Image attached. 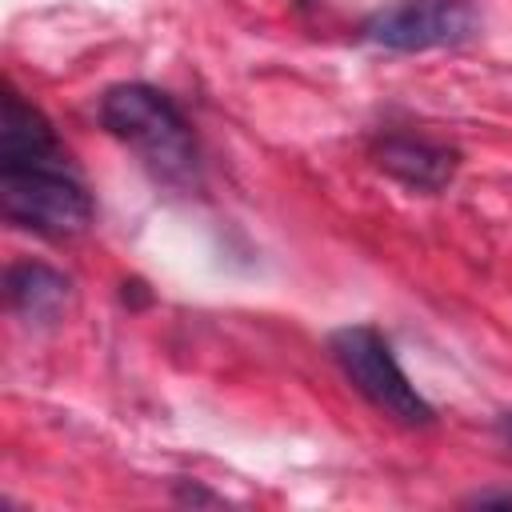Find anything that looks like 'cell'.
I'll use <instances>...</instances> for the list:
<instances>
[{
  "label": "cell",
  "instance_id": "1",
  "mask_svg": "<svg viewBox=\"0 0 512 512\" xmlns=\"http://www.w3.org/2000/svg\"><path fill=\"white\" fill-rule=\"evenodd\" d=\"M100 124L128 144L140 164L172 188H188L200 176L196 132L184 112L152 84H116L100 96Z\"/></svg>",
  "mask_w": 512,
  "mask_h": 512
},
{
  "label": "cell",
  "instance_id": "2",
  "mask_svg": "<svg viewBox=\"0 0 512 512\" xmlns=\"http://www.w3.org/2000/svg\"><path fill=\"white\" fill-rule=\"evenodd\" d=\"M0 200L8 224L44 240H72L92 228L96 204L68 160L0 164Z\"/></svg>",
  "mask_w": 512,
  "mask_h": 512
},
{
  "label": "cell",
  "instance_id": "3",
  "mask_svg": "<svg viewBox=\"0 0 512 512\" xmlns=\"http://www.w3.org/2000/svg\"><path fill=\"white\" fill-rule=\"evenodd\" d=\"M328 352L340 364L344 380L388 420L404 428H428L436 420V408L416 392V384L404 376L400 360L392 356V344L372 324H344L328 336Z\"/></svg>",
  "mask_w": 512,
  "mask_h": 512
},
{
  "label": "cell",
  "instance_id": "4",
  "mask_svg": "<svg viewBox=\"0 0 512 512\" xmlns=\"http://www.w3.org/2000/svg\"><path fill=\"white\" fill-rule=\"evenodd\" d=\"M480 32V8L472 0H392L376 8L360 36L388 52L456 48Z\"/></svg>",
  "mask_w": 512,
  "mask_h": 512
},
{
  "label": "cell",
  "instance_id": "5",
  "mask_svg": "<svg viewBox=\"0 0 512 512\" xmlns=\"http://www.w3.org/2000/svg\"><path fill=\"white\" fill-rule=\"evenodd\" d=\"M372 160L412 192H440L452 184V176L460 168V152L452 144H440L428 136H408V132L380 136L372 144Z\"/></svg>",
  "mask_w": 512,
  "mask_h": 512
},
{
  "label": "cell",
  "instance_id": "6",
  "mask_svg": "<svg viewBox=\"0 0 512 512\" xmlns=\"http://www.w3.org/2000/svg\"><path fill=\"white\" fill-rule=\"evenodd\" d=\"M4 296L16 320H24L28 328H52L68 316L76 288L72 276L44 260H16L4 276Z\"/></svg>",
  "mask_w": 512,
  "mask_h": 512
},
{
  "label": "cell",
  "instance_id": "7",
  "mask_svg": "<svg viewBox=\"0 0 512 512\" xmlns=\"http://www.w3.org/2000/svg\"><path fill=\"white\" fill-rule=\"evenodd\" d=\"M0 164H44L68 160L64 144L56 140L48 116L28 104L16 88H4V120H0Z\"/></svg>",
  "mask_w": 512,
  "mask_h": 512
},
{
  "label": "cell",
  "instance_id": "8",
  "mask_svg": "<svg viewBox=\"0 0 512 512\" xmlns=\"http://www.w3.org/2000/svg\"><path fill=\"white\" fill-rule=\"evenodd\" d=\"M468 504H476V508H512V488H504V492H476Z\"/></svg>",
  "mask_w": 512,
  "mask_h": 512
},
{
  "label": "cell",
  "instance_id": "9",
  "mask_svg": "<svg viewBox=\"0 0 512 512\" xmlns=\"http://www.w3.org/2000/svg\"><path fill=\"white\" fill-rule=\"evenodd\" d=\"M176 500H180V504H220V496H212V492H204V488H196V484H180V488H176Z\"/></svg>",
  "mask_w": 512,
  "mask_h": 512
},
{
  "label": "cell",
  "instance_id": "10",
  "mask_svg": "<svg viewBox=\"0 0 512 512\" xmlns=\"http://www.w3.org/2000/svg\"><path fill=\"white\" fill-rule=\"evenodd\" d=\"M500 436H504V440L512 444V408H508V412L500 416Z\"/></svg>",
  "mask_w": 512,
  "mask_h": 512
}]
</instances>
